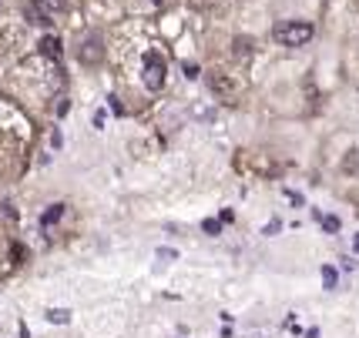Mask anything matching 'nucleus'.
Listing matches in <instances>:
<instances>
[{
    "mask_svg": "<svg viewBox=\"0 0 359 338\" xmlns=\"http://www.w3.org/2000/svg\"><path fill=\"white\" fill-rule=\"evenodd\" d=\"M313 34L316 31H313L309 20H279L276 31H272V37H276L282 47H306L313 41Z\"/></svg>",
    "mask_w": 359,
    "mask_h": 338,
    "instance_id": "1",
    "label": "nucleus"
},
{
    "mask_svg": "<svg viewBox=\"0 0 359 338\" xmlns=\"http://www.w3.org/2000/svg\"><path fill=\"white\" fill-rule=\"evenodd\" d=\"M144 87L148 91H161L165 87V61H161V54H148L144 57Z\"/></svg>",
    "mask_w": 359,
    "mask_h": 338,
    "instance_id": "2",
    "label": "nucleus"
},
{
    "mask_svg": "<svg viewBox=\"0 0 359 338\" xmlns=\"http://www.w3.org/2000/svg\"><path fill=\"white\" fill-rule=\"evenodd\" d=\"M41 54H44V57H50V61H61V57H64V44L54 37V34H47L44 41H41Z\"/></svg>",
    "mask_w": 359,
    "mask_h": 338,
    "instance_id": "3",
    "label": "nucleus"
},
{
    "mask_svg": "<svg viewBox=\"0 0 359 338\" xmlns=\"http://www.w3.org/2000/svg\"><path fill=\"white\" fill-rule=\"evenodd\" d=\"M81 61L91 64V61H101V41L97 37H88L84 47H81Z\"/></svg>",
    "mask_w": 359,
    "mask_h": 338,
    "instance_id": "4",
    "label": "nucleus"
},
{
    "mask_svg": "<svg viewBox=\"0 0 359 338\" xmlns=\"http://www.w3.org/2000/svg\"><path fill=\"white\" fill-rule=\"evenodd\" d=\"M212 91L225 94V97H232V94H235V84H232V80H225V74H212Z\"/></svg>",
    "mask_w": 359,
    "mask_h": 338,
    "instance_id": "5",
    "label": "nucleus"
},
{
    "mask_svg": "<svg viewBox=\"0 0 359 338\" xmlns=\"http://www.w3.org/2000/svg\"><path fill=\"white\" fill-rule=\"evenodd\" d=\"M61 215H64V204H50V208L44 211V218H41V225H44V228H50L54 221H61Z\"/></svg>",
    "mask_w": 359,
    "mask_h": 338,
    "instance_id": "6",
    "label": "nucleus"
},
{
    "mask_svg": "<svg viewBox=\"0 0 359 338\" xmlns=\"http://www.w3.org/2000/svg\"><path fill=\"white\" fill-rule=\"evenodd\" d=\"M47 318H50L54 325H67L71 322V311H67V308H50V311H47Z\"/></svg>",
    "mask_w": 359,
    "mask_h": 338,
    "instance_id": "7",
    "label": "nucleus"
},
{
    "mask_svg": "<svg viewBox=\"0 0 359 338\" xmlns=\"http://www.w3.org/2000/svg\"><path fill=\"white\" fill-rule=\"evenodd\" d=\"M41 3V10H47V14H61L64 7H67V0H37Z\"/></svg>",
    "mask_w": 359,
    "mask_h": 338,
    "instance_id": "8",
    "label": "nucleus"
},
{
    "mask_svg": "<svg viewBox=\"0 0 359 338\" xmlns=\"http://www.w3.org/2000/svg\"><path fill=\"white\" fill-rule=\"evenodd\" d=\"M27 17H31V24H50L47 10H37V7H27Z\"/></svg>",
    "mask_w": 359,
    "mask_h": 338,
    "instance_id": "9",
    "label": "nucleus"
},
{
    "mask_svg": "<svg viewBox=\"0 0 359 338\" xmlns=\"http://www.w3.org/2000/svg\"><path fill=\"white\" fill-rule=\"evenodd\" d=\"M205 231L208 234H219V221H205Z\"/></svg>",
    "mask_w": 359,
    "mask_h": 338,
    "instance_id": "10",
    "label": "nucleus"
},
{
    "mask_svg": "<svg viewBox=\"0 0 359 338\" xmlns=\"http://www.w3.org/2000/svg\"><path fill=\"white\" fill-rule=\"evenodd\" d=\"M155 3H161V0H155Z\"/></svg>",
    "mask_w": 359,
    "mask_h": 338,
    "instance_id": "11",
    "label": "nucleus"
}]
</instances>
